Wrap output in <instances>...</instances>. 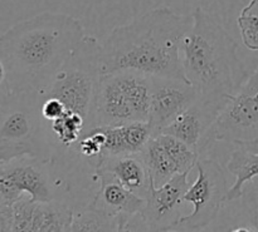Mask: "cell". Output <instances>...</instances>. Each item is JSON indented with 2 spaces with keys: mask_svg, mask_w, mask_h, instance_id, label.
<instances>
[{
  "mask_svg": "<svg viewBox=\"0 0 258 232\" xmlns=\"http://www.w3.org/2000/svg\"><path fill=\"white\" fill-rule=\"evenodd\" d=\"M85 37L82 23L63 13L13 25L0 37V94H42Z\"/></svg>",
  "mask_w": 258,
  "mask_h": 232,
  "instance_id": "cell-1",
  "label": "cell"
},
{
  "mask_svg": "<svg viewBox=\"0 0 258 232\" xmlns=\"http://www.w3.org/2000/svg\"><path fill=\"white\" fill-rule=\"evenodd\" d=\"M191 25L193 15L156 8L116 27L101 44V74L135 70L189 82L184 74L180 43Z\"/></svg>",
  "mask_w": 258,
  "mask_h": 232,
  "instance_id": "cell-2",
  "label": "cell"
},
{
  "mask_svg": "<svg viewBox=\"0 0 258 232\" xmlns=\"http://www.w3.org/2000/svg\"><path fill=\"white\" fill-rule=\"evenodd\" d=\"M191 15L193 25L180 43L184 74L198 88L201 98L227 103L248 78L238 57V45L203 8H197Z\"/></svg>",
  "mask_w": 258,
  "mask_h": 232,
  "instance_id": "cell-3",
  "label": "cell"
},
{
  "mask_svg": "<svg viewBox=\"0 0 258 232\" xmlns=\"http://www.w3.org/2000/svg\"><path fill=\"white\" fill-rule=\"evenodd\" d=\"M151 77L135 70L101 74L86 130L101 126L149 122Z\"/></svg>",
  "mask_w": 258,
  "mask_h": 232,
  "instance_id": "cell-4",
  "label": "cell"
},
{
  "mask_svg": "<svg viewBox=\"0 0 258 232\" xmlns=\"http://www.w3.org/2000/svg\"><path fill=\"white\" fill-rule=\"evenodd\" d=\"M100 77L101 44L95 37L86 35L40 98H58L67 110L80 113L88 121Z\"/></svg>",
  "mask_w": 258,
  "mask_h": 232,
  "instance_id": "cell-5",
  "label": "cell"
},
{
  "mask_svg": "<svg viewBox=\"0 0 258 232\" xmlns=\"http://www.w3.org/2000/svg\"><path fill=\"white\" fill-rule=\"evenodd\" d=\"M2 95L0 163L22 156H38L37 138L42 121L38 92Z\"/></svg>",
  "mask_w": 258,
  "mask_h": 232,
  "instance_id": "cell-6",
  "label": "cell"
},
{
  "mask_svg": "<svg viewBox=\"0 0 258 232\" xmlns=\"http://www.w3.org/2000/svg\"><path fill=\"white\" fill-rule=\"evenodd\" d=\"M258 138V68L238 92L231 95L207 135L201 157L219 142H244Z\"/></svg>",
  "mask_w": 258,
  "mask_h": 232,
  "instance_id": "cell-7",
  "label": "cell"
},
{
  "mask_svg": "<svg viewBox=\"0 0 258 232\" xmlns=\"http://www.w3.org/2000/svg\"><path fill=\"white\" fill-rule=\"evenodd\" d=\"M196 168L198 176L184 195V202L193 205V212L181 217L175 231L206 230L227 201L226 175L218 161L201 157Z\"/></svg>",
  "mask_w": 258,
  "mask_h": 232,
  "instance_id": "cell-8",
  "label": "cell"
},
{
  "mask_svg": "<svg viewBox=\"0 0 258 232\" xmlns=\"http://www.w3.org/2000/svg\"><path fill=\"white\" fill-rule=\"evenodd\" d=\"M48 161L22 156L0 163V206H12L25 195L34 202L54 200Z\"/></svg>",
  "mask_w": 258,
  "mask_h": 232,
  "instance_id": "cell-9",
  "label": "cell"
},
{
  "mask_svg": "<svg viewBox=\"0 0 258 232\" xmlns=\"http://www.w3.org/2000/svg\"><path fill=\"white\" fill-rule=\"evenodd\" d=\"M190 171L176 173L160 187L153 185L140 212L148 231H175L183 217L184 195L188 191Z\"/></svg>",
  "mask_w": 258,
  "mask_h": 232,
  "instance_id": "cell-10",
  "label": "cell"
},
{
  "mask_svg": "<svg viewBox=\"0 0 258 232\" xmlns=\"http://www.w3.org/2000/svg\"><path fill=\"white\" fill-rule=\"evenodd\" d=\"M201 99L196 85L168 77H151V110L149 123L154 136L170 126L184 110Z\"/></svg>",
  "mask_w": 258,
  "mask_h": 232,
  "instance_id": "cell-11",
  "label": "cell"
},
{
  "mask_svg": "<svg viewBox=\"0 0 258 232\" xmlns=\"http://www.w3.org/2000/svg\"><path fill=\"white\" fill-rule=\"evenodd\" d=\"M96 173L100 181V188L92 203L117 220L120 231H126L130 221L144 208L145 200L125 187L108 171L97 168Z\"/></svg>",
  "mask_w": 258,
  "mask_h": 232,
  "instance_id": "cell-12",
  "label": "cell"
},
{
  "mask_svg": "<svg viewBox=\"0 0 258 232\" xmlns=\"http://www.w3.org/2000/svg\"><path fill=\"white\" fill-rule=\"evenodd\" d=\"M226 104L227 103L213 102L201 98L188 109L184 110L170 126L164 128L161 133H168L184 141L201 156V150L207 135Z\"/></svg>",
  "mask_w": 258,
  "mask_h": 232,
  "instance_id": "cell-13",
  "label": "cell"
},
{
  "mask_svg": "<svg viewBox=\"0 0 258 232\" xmlns=\"http://www.w3.org/2000/svg\"><path fill=\"white\" fill-rule=\"evenodd\" d=\"M101 130L105 132L106 142L103 146L102 155L98 158L96 165L102 158L106 157L140 153L146 146V143L154 136L153 128L149 122H131L116 126H101Z\"/></svg>",
  "mask_w": 258,
  "mask_h": 232,
  "instance_id": "cell-14",
  "label": "cell"
},
{
  "mask_svg": "<svg viewBox=\"0 0 258 232\" xmlns=\"http://www.w3.org/2000/svg\"><path fill=\"white\" fill-rule=\"evenodd\" d=\"M102 168L112 173L125 187L146 200L154 182L140 153L102 158L95 170Z\"/></svg>",
  "mask_w": 258,
  "mask_h": 232,
  "instance_id": "cell-15",
  "label": "cell"
},
{
  "mask_svg": "<svg viewBox=\"0 0 258 232\" xmlns=\"http://www.w3.org/2000/svg\"><path fill=\"white\" fill-rule=\"evenodd\" d=\"M227 170L236 177L233 186L227 192V201L232 202L242 197L247 182L258 177V152L236 146L227 162Z\"/></svg>",
  "mask_w": 258,
  "mask_h": 232,
  "instance_id": "cell-16",
  "label": "cell"
},
{
  "mask_svg": "<svg viewBox=\"0 0 258 232\" xmlns=\"http://www.w3.org/2000/svg\"><path fill=\"white\" fill-rule=\"evenodd\" d=\"M75 210L66 202L52 200L37 202L30 231H70Z\"/></svg>",
  "mask_w": 258,
  "mask_h": 232,
  "instance_id": "cell-17",
  "label": "cell"
},
{
  "mask_svg": "<svg viewBox=\"0 0 258 232\" xmlns=\"http://www.w3.org/2000/svg\"><path fill=\"white\" fill-rule=\"evenodd\" d=\"M140 156L150 172L155 187H160L179 173L175 162L156 136L150 138Z\"/></svg>",
  "mask_w": 258,
  "mask_h": 232,
  "instance_id": "cell-18",
  "label": "cell"
},
{
  "mask_svg": "<svg viewBox=\"0 0 258 232\" xmlns=\"http://www.w3.org/2000/svg\"><path fill=\"white\" fill-rule=\"evenodd\" d=\"M35 205L37 202L25 195L12 206H0V231H30Z\"/></svg>",
  "mask_w": 258,
  "mask_h": 232,
  "instance_id": "cell-19",
  "label": "cell"
},
{
  "mask_svg": "<svg viewBox=\"0 0 258 232\" xmlns=\"http://www.w3.org/2000/svg\"><path fill=\"white\" fill-rule=\"evenodd\" d=\"M70 231H120L117 220L108 216L92 202L75 211Z\"/></svg>",
  "mask_w": 258,
  "mask_h": 232,
  "instance_id": "cell-20",
  "label": "cell"
},
{
  "mask_svg": "<svg viewBox=\"0 0 258 232\" xmlns=\"http://www.w3.org/2000/svg\"><path fill=\"white\" fill-rule=\"evenodd\" d=\"M86 125L87 121L82 114L67 110L62 117L50 122L49 127L59 145L66 148H72L85 132Z\"/></svg>",
  "mask_w": 258,
  "mask_h": 232,
  "instance_id": "cell-21",
  "label": "cell"
},
{
  "mask_svg": "<svg viewBox=\"0 0 258 232\" xmlns=\"http://www.w3.org/2000/svg\"><path fill=\"white\" fill-rule=\"evenodd\" d=\"M156 137L175 162L178 172L183 173L188 172V171L191 172V170L196 167L197 162L201 158L198 152L193 147H190L188 143L174 137V136L168 135V133H159V135H156Z\"/></svg>",
  "mask_w": 258,
  "mask_h": 232,
  "instance_id": "cell-22",
  "label": "cell"
},
{
  "mask_svg": "<svg viewBox=\"0 0 258 232\" xmlns=\"http://www.w3.org/2000/svg\"><path fill=\"white\" fill-rule=\"evenodd\" d=\"M243 44L248 49L258 52V17L241 14L237 19Z\"/></svg>",
  "mask_w": 258,
  "mask_h": 232,
  "instance_id": "cell-23",
  "label": "cell"
},
{
  "mask_svg": "<svg viewBox=\"0 0 258 232\" xmlns=\"http://www.w3.org/2000/svg\"><path fill=\"white\" fill-rule=\"evenodd\" d=\"M241 198H243L244 207L251 215L252 225L258 231V177L246 183Z\"/></svg>",
  "mask_w": 258,
  "mask_h": 232,
  "instance_id": "cell-24",
  "label": "cell"
},
{
  "mask_svg": "<svg viewBox=\"0 0 258 232\" xmlns=\"http://www.w3.org/2000/svg\"><path fill=\"white\" fill-rule=\"evenodd\" d=\"M66 112H67V108L63 104L62 100H59L58 98H42V102H40V114H42V118L45 122H53V121L62 117Z\"/></svg>",
  "mask_w": 258,
  "mask_h": 232,
  "instance_id": "cell-25",
  "label": "cell"
},
{
  "mask_svg": "<svg viewBox=\"0 0 258 232\" xmlns=\"http://www.w3.org/2000/svg\"><path fill=\"white\" fill-rule=\"evenodd\" d=\"M241 14L244 15H254L258 17V0H251L246 7L242 9Z\"/></svg>",
  "mask_w": 258,
  "mask_h": 232,
  "instance_id": "cell-26",
  "label": "cell"
},
{
  "mask_svg": "<svg viewBox=\"0 0 258 232\" xmlns=\"http://www.w3.org/2000/svg\"><path fill=\"white\" fill-rule=\"evenodd\" d=\"M234 146H242V147L247 148V150H251L253 152H258V138L251 141H244V142H237L234 143Z\"/></svg>",
  "mask_w": 258,
  "mask_h": 232,
  "instance_id": "cell-27",
  "label": "cell"
}]
</instances>
